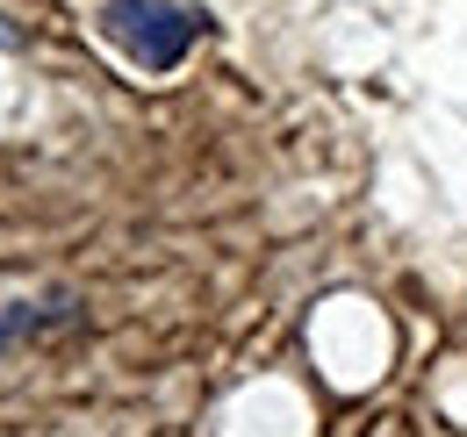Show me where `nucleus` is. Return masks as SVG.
<instances>
[{
    "mask_svg": "<svg viewBox=\"0 0 467 437\" xmlns=\"http://www.w3.org/2000/svg\"><path fill=\"white\" fill-rule=\"evenodd\" d=\"M7 44H22V29H15V22H0V51H7Z\"/></svg>",
    "mask_w": 467,
    "mask_h": 437,
    "instance_id": "2",
    "label": "nucleus"
},
{
    "mask_svg": "<svg viewBox=\"0 0 467 437\" xmlns=\"http://www.w3.org/2000/svg\"><path fill=\"white\" fill-rule=\"evenodd\" d=\"M101 29H109L144 72L180 65L187 44H194V15L173 7V0H109V7H101Z\"/></svg>",
    "mask_w": 467,
    "mask_h": 437,
    "instance_id": "1",
    "label": "nucleus"
}]
</instances>
